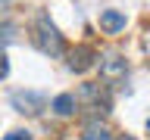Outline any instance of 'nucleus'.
Returning a JSON list of instances; mask_svg holds the SVG:
<instances>
[{
  "label": "nucleus",
  "mask_w": 150,
  "mask_h": 140,
  "mask_svg": "<svg viewBox=\"0 0 150 140\" xmlns=\"http://www.w3.org/2000/svg\"><path fill=\"white\" fill-rule=\"evenodd\" d=\"M31 44H35L44 56H53V59L66 53L63 34L56 31V25L50 22V16H47L44 9H38L35 19H31Z\"/></svg>",
  "instance_id": "nucleus-1"
},
{
  "label": "nucleus",
  "mask_w": 150,
  "mask_h": 140,
  "mask_svg": "<svg viewBox=\"0 0 150 140\" xmlns=\"http://www.w3.org/2000/svg\"><path fill=\"white\" fill-rule=\"evenodd\" d=\"M125 78H128V62L122 56L110 53L100 59V81L106 87H119V84H125Z\"/></svg>",
  "instance_id": "nucleus-2"
},
{
  "label": "nucleus",
  "mask_w": 150,
  "mask_h": 140,
  "mask_svg": "<svg viewBox=\"0 0 150 140\" xmlns=\"http://www.w3.org/2000/svg\"><path fill=\"white\" fill-rule=\"evenodd\" d=\"M78 100H84V109L91 112H110V87L106 84H84L78 90Z\"/></svg>",
  "instance_id": "nucleus-3"
},
{
  "label": "nucleus",
  "mask_w": 150,
  "mask_h": 140,
  "mask_svg": "<svg viewBox=\"0 0 150 140\" xmlns=\"http://www.w3.org/2000/svg\"><path fill=\"white\" fill-rule=\"evenodd\" d=\"M9 103H13V109L22 112V115H41V109L47 106L44 93H35V90H16L9 97Z\"/></svg>",
  "instance_id": "nucleus-4"
},
{
  "label": "nucleus",
  "mask_w": 150,
  "mask_h": 140,
  "mask_svg": "<svg viewBox=\"0 0 150 140\" xmlns=\"http://www.w3.org/2000/svg\"><path fill=\"white\" fill-rule=\"evenodd\" d=\"M97 59H100V56H97L94 47H78V50H72V56H69V69L81 75V72H88Z\"/></svg>",
  "instance_id": "nucleus-5"
},
{
  "label": "nucleus",
  "mask_w": 150,
  "mask_h": 140,
  "mask_svg": "<svg viewBox=\"0 0 150 140\" xmlns=\"http://www.w3.org/2000/svg\"><path fill=\"white\" fill-rule=\"evenodd\" d=\"M78 140H112V131L106 128L100 118H91L81 128V137H78Z\"/></svg>",
  "instance_id": "nucleus-6"
},
{
  "label": "nucleus",
  "mask_w": 150,
  "mask_h": 140,
  "mask_svg": "<svg viewBox=\"0 0 150 140\" xmlns=\"http://www.w3.org/2000/svg\"><path fill=\"white\" fill-rule=\"evenodd\" d=\"M50 109H53L56 115L69 118V115H75V112H78V97H75V93H59V97L50 103Z\"/></svg>",
  "instance_id": "nucleus-7"
},
{
  "label": "nucleus",
  "mask_w": 150,
  "mask_h": 140,
  "mask_svg": "<svg viewBox=\"0 0 150 140\" xmlns=\"http://www.w3.org/2000/svg\"><path fill=\"white\" fill-rule=\"evenodd\" d=\"M100 28L106 31V34H116V31L125 28V16H122L119 9H103L100 13Z\"/></svg>",
  "instance_id": "nucleus-8"
},
{
  "label": "nucleus",
  "mask_w": 150,
  "mask_h": 140,
  "mask_svg": "<svg viewBox=\"0 0 150 140\" xmlns=\"http://www.w3.org/2000/svg\"><path fill=\"white\" fill-rule=\"evenodd\" d=\"M9 41H13V28H0V78H3V75L9 72L6 53H3V50H6V44H9Z\"/></svg>",
  "instance_id": "nucleus-9"
},
{
  "label": "nucleus",
  "mask_w": 150,
  "mask_h": 140,
  "mask_svg": "<svg viewBox=\"0 0 150 140\" xmlns=\"http://www.w3.org/2000/svg\"><path fill=\"white\" fill-rule=\"evenodd\" d=\"M3 140H31V134H28V131H9Z\"/></svg>",
  "instance_id": "nucleus-10"
},
{
  "label": "nucleus",
  "mask_w": 150,
  "mask_h": 140,
  "mask_svg": "<svg viewBox=\"0 0 150 140\" xmlns=\"http://www.w3.org/2000/svg\"><path fill=\"white\" fill-rule=\"evenodd\" d=\"M9 6V0H0V13H3V9H6Z\"/></svg>",
  "instance_id": "nucleus-11"
},
{
  "label": "nucleus",
  "mask_w": 150,
  "mask_h": 140,
  "mask_svg": "<svg viewBox=\"0 0 150 140\" xmlns=\"http://www.w3.org/2000/svg\"><path fill=\"white\" fill-rule=\"evenodd\" d=\"M147 131H150V118H147Z\"/></svg>",
  "instance_id": "nucleus-12"
}]
</instances>
